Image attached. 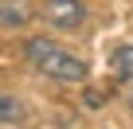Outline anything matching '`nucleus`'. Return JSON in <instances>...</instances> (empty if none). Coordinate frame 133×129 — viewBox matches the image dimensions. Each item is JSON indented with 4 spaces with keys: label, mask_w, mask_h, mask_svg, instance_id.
<instances>
[{
    "label": "nucleus",
    "mask_w": 133,
    "mask_h": 129,
    "mask_svg": "<svg viewBox=\"0 0 133 129\" xmlns=\"http://www.w3.org/2000/svg\"><path fill=\"white\" fill-rule=\"evenodd\" d=\"M20 51H24V59L31 63L43 78H55V82H86V74H90L86 59L75 55L71 47H63L51 35H28Z\"/></svg>",
    "instance_id": "f257e3e1"
},
{
    "label": "nucleus",
    "mask_w": 133,
    "mask_h": 129,
    "mask_svg": "<svg viewBox=\"0 0 133 129\" xmlns=\"http://www.w3.org/2000/svg\"><path fill=\"white\" fill-rule=\"evenodd\" d=\"M43 24L55 31H78L86 24V4L82 0H43Z\"/></svg>",
    "instance_id": "f03ea898"
},
{
    "label": "nucleus",
    "mask_w": 133,
    "mask_h": 129,
    "mask_svg": "<svg viewBox=\"0 0 133 129\" xmlns=\"http://www.w3.org/2000/svg\"><path fill=\"white\" fill-rule=\"evenodd\" d=\"M31 16H35V8L28 0H4V4H0V24L4 28H28Z\"/></svg>",
    "instance_id": "7ed1b4c3"
},
{
    "label": "nucleus",
    "mask_w": 133,
    "mask_h": 129,
    "mask_svg": "<svg viewBox=\"0 0 133 129\" xmlns=\"http://www.w3.org/2000/svg\"><path fill=\"white\" fill-rule=\"evenodd\" d=\"M110 74L133 82V43H117V47L110 51Z\"/></svg>",
    "instance_id": "20e7f679"
},
{
    "label": "nucleus",
    "mask_w": 133,
    "mask_h": 129,
    "mask_svg": "<svg viewBox=\"0 0 133 129\" xmlns=\"http://www.w3.org/2000/svg\"><path fill=\"white\" fill-rule=\"evenodd\" d=\"M0 121H4V125L24 121V106H20L16 98H8V94H0Z\"/></svg>",
    "instance_id": "39448f33"
},
{
    "label": "nucleus",
    "mask_w": 133,
    "mask_h": 129,
    "mask_svg": "<svg viewBox=\"0 0 133 129\" xmlns=\"http://www.w3.org/2000/svg\"><path fill=\"white\" fill-rule=\"evenodd\" d=\"M125 106H129V110H133V86H129V90H125Z\"/></svg>",
    "instance_id": "423d86ee"
}]
</instances>
